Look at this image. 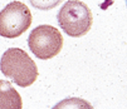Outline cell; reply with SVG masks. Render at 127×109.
Instances as JSON below:
<instances>
[{"instance_id":"5b68a950","label":"cell","mask_w":127,"mask_h":109,"mask_svg":"<svg viewBox=\"0 0 127 109\" xmlns=\"http://www.w3.org/2000/svg\"><path fill=\"white\" fill-rule=\"evenodd\" d=\"M23 100L16 89L6 80L0 79V109H22Z\"/></svg>"},{"instance_id":"6da1fadb","label":"cell","mask_w":127,"mask_h":109,"mask_svg":"<svg viewBox=\"0 0 127 109\" xmlns=\"http://www.w3.org/2000/svg\"><path fill=\"white\" fill-rule=\"evenodd\" d=\"M0 70L22 88H27L38 78V68L34 60L20 48H9L0 59Z\"/></svg>"},{"instance_id":"7a4b0ae2","label":"cell","mask_w":127,"mask_h":109,"mask_svg":"<svg viewBox=\"0 0 127 109\" xmlns=\"http://www.w3.org/2000/svg\"><path fill=\"white\" fill-rule=\"evenodd\" d=\"M57 19L62 30L72 38L86 35L93 23L91 9L86 3L78 0L65 1L57 15Z\"/></svg>"},{"instance_id":"8992f818","label":"cell","mask_w":127,"mask_h":109,"mask_svg":"<svg viewBox=\"0 0 127 109\" xmlns=\"http://www.w3.org/2000/svg\"><path fill=\"white\" fill-rule=\"evenodd\" d=\"M52 109H95L93 105L89 102L78 98V97H70L61 100L57 103Z\"/></svg>"},{"instance_id":"277c9868","label":"cell","mask_w":127,"mask_h":109,"mask_svg":"<svg viewBox=\"0 0 127 109\" xmlns=\"http://www.w3.org/2000/svg\"><path fill=\"white\" fill-rule=\"evenodd\" d=\"M32 24V13L22 1H11L0 11V36L18 38Z\"/></svg>"},{"instance_id":"3957f363","label":"cell","mask_w":127,"mask_h":109,"mask_svg":"<svg viewBox=\"0 0 127 109\" xmlns=\"http://www.w3.org/2000/svg\"><path fill=\"white\" fill-rule=\"evenodd\" d=\"M28 45L38 59L48 60L61 53L63 48V36L57 28L52 25H38L30 31Z\"/></svg>"}]
</instances>
